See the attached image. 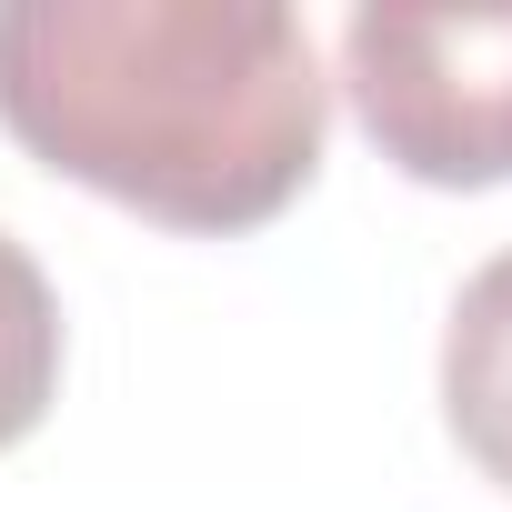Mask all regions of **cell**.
I'll return each instance as SVG.
<instances>
[{
	"label": "cell",
	"mask_w": 512,
	"mask_h": 512,
	"mask_svg": "<svg viewBox=\"0 0 512 512\" xmlns=\"http://www.w3.org/2000/svg\"><path fill=\"white\" fill-rule=\"evenodd\" d=\"M342 91L382 161L432 191L512 181V0L482 11H422V0H362L342 21Z\"/></svg>",
	"instance_id": "cell-2"
},
{
	"label": "cell",
	"mask_w": 512,
	"mask_h": 512,
	"mask_svg": "<svg viewBox=\"0 0 512 512\" xmlns=\"http://www.w3.org/2000/svg\"><path fill=\"white\" fill-rule=\"evenodd\" d=\"M0 121L171 231L272 221L332 121L292 0H0Z\"/></svg>",
	"instance_id": "cell-1"
},
{
	"label": "cell",
	"mask_w": 512,
	"mask_h": 512,
	"mask_svg": "<svg viewBox=\"0 0 512 512\" xmlns=\"http://www.w3.org/2000/svg\"><path fill=\"white\" fill-rule=\"evenodd\" d=\"M442 422L512 492V241L452 292V322H442Z\"/></svg>",
	"instance_id": "cell-3"
},
{
	"label": "cell",
	"mask_w": 512,
	"mask_h": 512,
	"mask_svg": "<svg viewBox=\"0 0 512 512\" xmlns=\"http://www.w3.org/2000/svg\"><path fill=\"white\" fill-rule=\"evenodd\" d=\"M51 392H61V292L0 231V452L51 412Z\"/></svg>",
	"instance_id": "cell-4"
}]
</instances>
